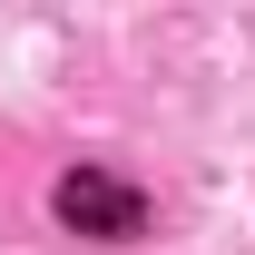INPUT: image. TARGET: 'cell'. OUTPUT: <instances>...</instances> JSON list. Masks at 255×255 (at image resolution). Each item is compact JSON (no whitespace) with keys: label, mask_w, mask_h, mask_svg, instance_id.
<instances>
[{"label":"cell","mask_w":255,"mask_h":255,"mask_svg":"<svg viewBox=\"0 0 255 255\" xmlns=\"http://www.w3.org/2000/svg\"><path fill=\"white\" fill-rule=\"evenodd\" d=\"M59 216L79 226V236L128 246V236H147V196L128 187V177H108V167H69L59 177Z\"/></svg>","instance_id":"6da1fadb"}]
</instances>
